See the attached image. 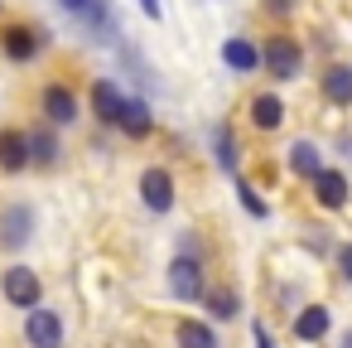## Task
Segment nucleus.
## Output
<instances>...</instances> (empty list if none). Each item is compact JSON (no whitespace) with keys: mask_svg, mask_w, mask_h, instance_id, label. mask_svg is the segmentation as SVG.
<instances>
[{"mask_svg":"<svg viewBox=\"0 0 352 348\" xmlns=\"http://www.w3.org/2000/svg\"><path fill=\"white\" fill-rule=\"evenodd\" d=\"M261 63L270 68V78H299V68H304V54H299V44L294 39H265V49H261Z\"/></svg>","mask_w":352,"mask_h":348,"instance_id":"1","label":"nucleus"},{"mask_svg":"<svg viewBox=\"0 0 352 348\" xmlns=\"http://www.w3.org/2000/svg\"><path fill=\"white\" fill-rule=\"evenodd\" d=\"M0 290H6V300L20 305V309H34L39 295H44V285H39V276H34L30 266H10L6 280H0Z\"/></svg>","mask_w":352,"mask_h":348,"instance_id":"2","label":"nucleus"},{"mask_svg":"<svg viewBox=\"0 0 352 348\" xmlns=\"http://www.w3.org/2000/svg\"><path fill=\"white\" fill-rule=\"evenodd\" d=\"M25 338H30V348H63V319L54 314V309H30V319H25Z\"/></svg>","mask_w":352,"mask_h":348,"instance_id":"3","label":"nucleus"},{"mask_svg":"<svg viewBox=\"0 0 352 348\" xmlns=\"http://www.w3.org/2000/svg\"><path fill=\"white\" fill-rule=\"evenodd\" d=\"M140 198H145L150 213H169L174 208V179H169V170H145L140 174Z\"/></svg>","mask_w":352,"mask_h":348,"instance_id":"4","label":"nucleus"},{"mask_svg":"<svg viewBox=\"0 0 352 348\" xmlns=\"http://www.w3.org/2000/svg\"><path fill=\"white\" fill-rule=\"evenodd\" d=\"M30 232H34V213L25 208V203H15V208H6L0 213V247H25L30 242Z\"/></svg>","mask_w":352,"mask_h":348,"instance_id":"5","label":"nucleus"},{"mask_svg":"<svg viewBox=\"0 0 352 348\" xmlns=\"http://www.w3.org/2000/svg\"><path fill=\"white\" fill-rule=\"evenodd\" d=\"M169 290H174L179 300H198V295H203V266H198L193 256H179V261L169 266Z\"/></svg>","mask_w":352,"mask_h":348,"instance_id":"6","label":"nucleus"},{"mask_svg":"<svg viewBox=\"0 0 352 348\" xmlns=\"http://www.w3.org/2000/svg\"><path fill=\"white\" fill-rule=\"evenodd\" d=\"M30 165V131H0V170L20 174Z\"/></svg>","mask_w":352,"mask_h":348,"instance_id":"7","label":"nucleus"},{"mask_svg":"<svg viewBox=\"0 0 352 348\" xmlns=\"http://www.w3.org/2000/svg\"><path fill=\"white\" fill-rule=\"evenodd\" d=\"M314 198H318L323 208H342V203H347V179H342L338 170H318V174H314Z\"/></svg>","mask_w":352,"mask_h":348,"instance_id":"8","label":"nucleus"},{"mask_svg":"<svg viewBox=\"0 0 352 348\" xmlns=\"http://www.w3.org/2000/svg\"><path fill=\"white\" fill-rule=\"evenodd\" d=\"M44 116H49L54 126H73V116H78V97H73L68 88H49V92H44Z\"/></svg>","mask_w":352,"mask_h":348,"instance_id":"9","label":"nucleus"},{"mask_svg":"<svg viewBox=\"0 0 352 348\" xmlns=\"http://www.w3.org/2000/svg\"><path fill=\"white\" fill-rule=\"evenodd\" d=\"M280 121H285V102H280L275 92H261V97L251 102V126H256V131H275Z\"/></svg>","mask_w":352,"mask_h":348,"instance_id":"10","label":"nucleus"},{"mask_svg":"<svg viewBox=\"0 0 352 348\" xmlns=\"http://www.w3.org/2000/svg\"><path fill=\"white\" fill-rule=\"evenodd\" d=\"M121 107H126V97H121L111 83H97V88H92V112H97L107 126H116V121H121Z\"/></svg>","mask_w":352,"mask_h":348,"instance_id":"11","label":"nucleus"},{"mask_svg":"<svg viewBox=\"0 0 352 348\" xmlns=\"http://www.w3.org/2000/svg\"><path fill=\"white\" fill-rule=\"evenodd\" d=\"M222 59H227V68H236V73H251V68L261 63V49H256L251 39H227V44H222Z\"/></svg>","mask_w":352,"mask_h":348,"instance_id":"12","label":"nucleus"},{"mask_svg":"<svg viewBox=\"0 0 352 348\" xmlns=\"http://www.w3.org/2000/svg\"><path fill=\"white\" fill-rule=\"evenodd\" d=\"M294 334H299L304 343H318V338L328 334V309H323V305H309V309H299V319H294Z\"/></svg>","mask_w":352,"mask_h":348,"instance_id":"13","label":"nucleus"},{"mask_svg":"<svg viewBox=\"0 0 352 348\" xmlns=\"http://www.w3.org/2000/svg\"><path fill=\"white\" fill-rule=\"evenodd\" d=\"M116 126H121L126 136H135V141H140V136H150V126H155V121H150V107H145V102H126Z\"/></svg>","mask_w":352,"mask_h":348,"instance_id":"14","label":"nucleus"},{"mask_svg":"<svg viewBox=\"0 0 352 348\" xmlns=\"http://www.w3.org/2000/svg\"><path fill=\"white\" fill-rule=\"evenodd\" d=\"M323 97L338 102V107H347L352 102V68H328L323 73Z\"/></svg>","mask_w":352,"mask_h":348,"instance_id":"15","label":"nucleus"},{"mask_svg":"<svg viewBox=\"0 0 352 348\" xmlns=\"http://www.w3.org/2000/svg\"><path fill=\"white\" fill-rule=\"evenodd\" d=\"M179 348H217V334L198 319H184L179 324Z\"/></svg>","mask_w":352,"mask_h":348,"instance_id":"16","label":"nucleus"},{"mask_svg":"<svg viewBox=\"0 0 352 348\" xmlns=\"http://www.w3.org/2000/svg\"><path fill=\"white\" fill-rule=\"evenodd\" d=\"M6 54L10 59H34L39 54V34L34 30H6Z\"/></svg>","mask_w":352,"mask_h":348,"instance_id":"17","label":"nucleus"},{"mask_svg":"<svg viewBox=\"0 0 352 348\" xmlns=\"http://www.w3.org/2000/svg\"><path fill=\"white\" fill-rule=\"evenodd\" d=\"M30 160H34V165H44V170H49V165H54V160H58V141H54V136H49V131H30Z\"/></svg>","mask_w":352,"mask_h":348,"instance_id":"18","label":"nucleus"},{"mask_svg":"<svg viewBox=\"0 0 352 348\" xmlns=\"http://www.w3.org/2000/svg\"><path fill=\"white\" fill-rule=\"evenodd\" d=\"M289 170H294V174H304V179H314V174L323 170V165H318V150H314L309 141H299V145L289 150Z\"/></svg>","mask_w":352,"mask_h":348,"instance_id":"19","label":"nucleus"},{"mask_svg":"<svg viewBox=\"0 0 352 348\" xmlns=\"http://www.w3.org/2000/svg\"><path fill=\"white\" fill-rule=\"evenodd\" d=\"M208 309H212L217 319H232V314H236V295H232V290H212V295H208Z\"/></svg>","mask_w":352,"mask_h":348,"instance_id":"20","label":"nucleus"},{"mask_svg":"<svg viewBox=\"0 0 352 348\" xmlns=\"http://www.w3.org/2000/svg\"><path fill=\"white\" fill-rule=\"evenodd\" d=\"M63 6H68L73 15H87V20H97V25L107 20V10H102V0H63Z\"/></svg>","mask_w":352,"mask_h":348,"instance_id":"21","label":"nucleus"},{"mask_svg":"<svg viewBox=\"0 0 352 348\" xmlns=\"http://www.w3.org/2000/svg\"><path fill=\"white\" fill-rule=\"evenodd\" d=\"M241 203H246V208H251V213H256V218H265V203H261V198H256V194H251V189H246V184H241Z\"/></svg>","mask_w":352,"mask_h":348,"instance_id":"22","label":"nucleus"},{"mask_svg":"<svg viewBox=\"0 0 352 348\" xmlns=\"http://www.w3.org/2000/svg\"><path fill=\"white\" fill-rule=\"evenodd\" d=\"M338 266H342V276L352 280V247H342V252H338Z\"/></svg>","mask_w":352,"mask_h":348,"instance_id":"23","label":"nucleus"},{"mask_svg":"<svg viewBox=\"0 0 352 348\" xmlns=\"http://www.w3.org/2000/svg\"><path fill=\"white\" fill-rule=\"evenodd\" d=\"M256 348H270V334H265L261 324H256Z\"/></svg>","mask_w":352,"mask_h":348,"instance_id":"24","label":"nucleus"},{"mask_svg":"<svg viewBox=\"0 0 352 348\" xmlns=\"http://www.w3.org/2000/svg\"><path fill=\"white\" fill-rule=\"evenodd\" d=\"M140 6H145V15H160V0H140Z\"/></svg>","mask_w":352,"mask_h":348,"instance_id":"25","label":"nucleus"}]
</instances>
